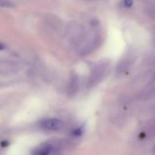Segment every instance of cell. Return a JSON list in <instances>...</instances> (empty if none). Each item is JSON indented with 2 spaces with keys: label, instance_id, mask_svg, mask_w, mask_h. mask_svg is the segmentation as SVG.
<instances>
[{
  "label": "cell",
  "instance_id": "1",
  "mask_svg": "<svg viewBox=\"0 0 155 155\" xmlns=\"http://www.w3.org/2000/svg\"><path fill=\"white\" fill-rule=\"evenodd\" d=\"M63 125L64 124L61 121L58 119H54V118L46 119L41 123V126L44 129L48 130H53V131L61 130L63 127Z\"/></svg>",
  "mask_w": 155,
  "mask_h": 155
},
{
  "label": "cell",
  "instance_id": "2",
  "mask_svg": "<svg viewBox=\"0 0 155 155\" xmlns=\"http://www.w3.org/2000/svg\"><path fill=\"white\" fill-rule=\"evenodd\" d=\"M53 148L51 145H44L35 151L33 155H51Z\"/></svg>",
  "mask_w": 155,
  "mask_h": 155
},
{
  "label": "cell",
  "instance_id": "3",
  "mask_svg": "<svg viewBox=\"0 0 155 155\" xmlns=\"http://www.w3.org/2000/svg\"><path fill=\"white\" fill-rule=\"evenodd\" d=\"M124 4L127 7H131L133 4V0H124Z\"/></svg>",
  "mask_w": 155,
  "mask_h": 155
},
{
  "label": "cell",
  "instance_id": "4",
  "mask_svg": "<svg viewBox=\"0 0 155 155\" xmlns=\"http://www.w3.org/2000/svg\"><path fill=\"white\" fill-rule=\"evenodd\" d=\"M82 133H83V130H82V128H78L74 132V134L75 135V136H80V135L82 134Z\"/></svg>",
  "mask_w": 155,
  "mask_h": 155
},
{
  "label": "cell",
  "instance_id": "5",
  "mask_svg": "<svg viewBox=\"0 0 155 155\" xmlns=\"http://www.w3.org/2000/svg\"><path fill=\"white\" fill-rule=\"evenodd\" d=\"M5 48H6V45H4L3 43H1V45H0V49L3 50L5 49Z\"/></svg>",
  "mask_w": 155,
  "mask_h": 155
},
{
  "label": "cell",
  "instance_id": "6",
  "mask_svg": "<svg viewBox=\"0 0 155 155\" xmlns=\"http://www.w3.org/2000/svg\"><path fill=\"white\" fill-rule=\"evenodd\" d=\"M154 153H155V148H154Z\"/></svg>",
  "mask_w": 155,
  "mask_h": 155
}]
</instances>
